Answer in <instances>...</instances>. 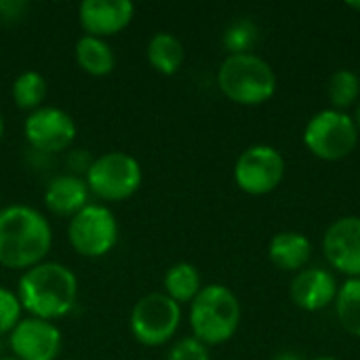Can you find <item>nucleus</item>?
Masks as SVG:
<instances>
[{
    "label": "nucleus",
    "instance_id": "6e6552de",
    "mask_svg": "<svg viewBox=\"0 0 360 360\" xmlns=\"http://www.w3.org/2000/svg\"><path fill=\"white\" fill-rule=\"evenodd\" d=\"M181 323V306L165 293L143 295L131 310L129 327L143 346H162L173 340Z\"/></svg>",
    "mask_w": 360,
    "mask_h": 360
},
{
    "label": "nucleus",
    "instance_id": "6ab92c4d",
    "mask_svg": "<svg viewBox=\"0 0 360 360\" xmlns=\"http://www.w3.org/2000/svg\"><path fill=\"white\" fill-rule=\"evenodd\" d=\"M162 285H165V295H169L179 306L181 304H192V300L202 289V281H200V274H198L196 266H192L188 262L173 264L167 270Z\"/></svg>",
    "mask_w": 360,
    "mask_h": 360
},
{
    "label": "nucleus",
    "instance_id": "a878e982",
    "mask_svg": "<svg viewBox=\"0 0 360 360\" xmlns=\"http://www.w3.org/2000/svg\"><path fill=\"white\" fill-rule=\"evenodd\" d=\"M25 13H27L25 0H0V21L13 23L23 19Z\"/></svg>",
    "mask_w": 360,
    "mask_h": 360
},
{
    "label": "nucleus",
    "instance_id": "f8f14e48",
    "mask_svg": "<svg viewBox=\"0 0 360 360\" xmlns=\"http://www.w3.org/2000/svg\"><path fill=\"white\" fill-rule=\"evenodd\" d=\"M327 262L348 278H360V217L335 219L323 238Z\"/></svg>",
    "mask_w": 360,
    "mask_h": 360
},
{
    "label": "nucleus",
    "instance_id": "393cba45",
    "mask_svg": "<svg viewBox=\"0 0 360 360\" xmlns=\"http://www.w3.org/2000/svg\"><path fill=\"white\" fill-rule=\"evenodd\" d=\"M167 360H211V354H209V346L192 335L175 342L173 348L169 350Z\"/></svg>",
    "mask_w": 360,
    "mask_h": 360
},
{
    "label": "nucleus",
    "instance_id": "4be33fe9",
    "mask_svg": "<svg viewBox=\"0 0 360 360\" xmlns=\"http://www.w3.org/2000/svg\"><path fill=\"white\" fill-rule=\"evenodd\" d=\"M327 93L329 99L333 103V110L346 112V108H350L360 95V78L356 72L352 70H338L329 76L327 82Z\"/></svg>",
    "mask_w": 360,
    "mask_h": 360
},
{
    "label": "nucleus",
    "instance_id": "f257e3e1",
    "mask_svg": "<svg viewBox=\"0 0 360 360\" xmlns=\"http://www.w3.org/2000/svg\"><path fill=\"white\" fill-rule=\"evenodd\" d=\"M53 247L49 219L30 205H6L0 209V266L30 270L44 262Z\"/></svg>",
    "mask_w": 360,
    "mask_h": 360
},
{
    "label": "nucleus",
    "instance_id": "20e7f679",
    "mask_svg": "<svg viewBox=\"0 0 360 360\" xmlns=\"http://www.w3.org/2000/svg\"><path fill=\"white\" fill-rule=\"evenodd\" d=\"M240 325V302L224 285H207L190 304L194 338L207 346H219L234 338Z\"/></svg>",
    "mask_w": 360,
    "mask_h": 360
},
{
    "label": "nucleus",
    "instance_id": "a211bd4d",
    "mask_svg": "<svg viewBox=\"0 0 360 360\" xmlns=\"http://www.w3.org/2000/svg\"><path fill=\"white\" fill-rule=\"evenodd\" d=\"M76 61L91 76H105L116 65V53L105 38L84 34L76 40Z\"/></svg>",
    "mask_w": 360,
    "mask_h": 360
},
{
    "label": "nucleus",
    "instance_id": "4468645a",
    "mask_svg": "<svg viewBox=\"0 0 360 360\" xmlns=\"http://www.w3.org/2000/svg\"><path fill=\"white\" fill-rule=\"evenodd\" d=\"M291 302L306 312H321L335 302L338 283L325 268H304L295 274L289 287Z\"/></svg>",
    "mask_w": 360,
    "mask_h": 360
},
{
    "label": "nucleus",
    "instance_id": "7ed1b4c3",
    "mask_svg": "<svg viewBox=\"0 0 360 360\" xmlns=\"http://www.w3.org/2000/svg\"><path fill=\"white\" fill-rule=\"evenodd\" d=\"M221 93L238 105H262L276 93V74L266 59L253 53L228 55L217 72Z\"/></svg>",
    "mask_w": 360,
    "mask_h": 360
},
{
    "label": "nucleus",
    "instance_id": "423d86ee",
    "mask_svg": "<svg viewBox=\"0 0 360 360\" xmlns=\"http://www.w3.org/2000/svg\"><path fill=\"white\" fill-rule=\"evenodd\" d=\"M306 148L321 160H342L350 156L359 143V129L348 112L321 110L304 129Z\"/></svg>",
    "mask_w": 360,
    "mask_h": 360
},
{
    "label": "nucleus",
    "instance_id": "0eeeda50",
    "mask_svg": "<svg viewBox=\"0 0 360 360\" xmlns=\"http://www.w3.org/2000/svg\"><path fill=\"white\" fill-rule=\"evenodd\" d=\"M118 219L105 205L89 202L82 211L70 217L68 238L76 253L84 257H103L118 243Z\"/></svg>",
    "mask_w": 360,
    "mask_h": 360
},
{
    "label": "nucleus",
    "instance_id": "b1692460",
    "mask_svg": "<svg viewBox=\"0 0 360 360\" xmlns=\"http://www.w3.org/2000/svg\"><path fill=\"white\" fill-rule=\"evenodd\" d=\"M255 25L247 19L243 21H236L232 23L226 34H224V44L230 49V55H236V53H249V46L253 44L255 40Z\"/></svg>",
    "mask_w": 360,
    "mask_h": 360
},
{
    "label": "nucleus",
    "instance_id": "ddd939ff",
    "mask_svg": "<svg viewBox=\"0 0 360 360\" xmlns=\"http://www.w3.org/2000/svg\"><path fill=\"white\" fill-rule=\"evenodd\" d=\"M135 15L131 0H82L78 6V21L91 36H112L124 30Z\"/></svg>",
    "mask_w": 360,
    "mask_h": 360
},
{
    "label": "nucleus",
    "instance_id": "9d476101",
    "mask_svg": "<svg viewBox=\"0 0 360 360\" xmlns=\"http://www.w3.org/2000/svg\"><path fill=\"white\" fill-rule=\"evenodd\" d=\"M23 133L27 143L38 152H63L76 139L74 118L55 105H42L27 114L23 122Z\"/></svg>",
    "mask_w": 360,
    "mask_h": 360
},
{
    "label": "nucleus",
    "instance_id": "39448f33",
    "mask_svg": "<svg viewBox=\"0 0 360 360\" xmlns=\"http://www.w3.org/2000/svg\"><path fill=\"white\" fill-rule=\"evenodd\" d=\"M84 179L91 194L101 200L118 202L131 198L139 190L143 171L135 156L114 150L91 160Z\"/></svg>",
    "mask_w": 360,
    "mask_h": 360
},
{
    "label": "nucleus",
    "instance_id": "2f4dec72",
    "mask_svg": "<svg viewBox=\"0 0 360 360\" xmlns=\"http://www.w3.org/2000/svg\"><path fill=\"white\" fill-rule=\"evenodd\" d=\"M0 360H17L15 356H4V359H0Z\"/></svg>",
    "mask_w": 360,
    "mask_h": 360
},
{
    "label": "nucleus",
    "instance_id": "1a4fd4ad",
    "mask_svg": "<svg viewBox=\"0 0 360 360\" xmlns=\"http://www.w3.org/2000/svg\"><path fill=\"white\" fill-rule=\"evenodd\" d=\"M285 177L283 154L266 143L247 148L234 165L236 186L251 196H264L274 192Z\"/></svg>",
    "mask_w": 360,
    "mask_h": 360
},
{
    "label": "nucleus",
    "instance_id": "aec40b11",
    "mask_svg": "<svg viewBox=\"0 0 360 360\" xmlns=\"http://www.w3.org/2000/svg\"><path fill=\"white\" fill-rule=\"evenodd\" d=\"M46 93H49V82L36 70L21 72L13 80V86H11V97H13L15 105L21 108V110H30V112L42 108V101L46 99Z\"/></svg>",
    "mask_w": 360,
    "mask_h": 360
},
{
    "label": "nucleus",
    "instance_id": "c756f323",
    "mask_svg": "<svg viewBox=\"0 0 360 360\" xmlns=\"http://www.w3.org/2000/svg\"><path fill=\"white\" fill-rule=\"evenodd\" d=\"M348 6L354 8V11H360V2H348Z\"/></svg>",
    "mask_w": 360,
    "mask_h": 360
},
{
    "label": "nucleus",
    "instance_id": "9b49d317",
    "mask_svg": "<svg viewBox=\"0 0 360 360\" xmlns=\"http://www.w3.org/2000/svg\"><path fill=\"white\" fill-rule=\"evenodd\" d=\"M61 346L63 338L59 327L36 316L21 319L8 333V348L17 360H55Z\"/></svg>",
    "mask_w": 360,
    "mask_h": 360
},
{
    "label": "nucleus",
    "instance_id": "2eb2a0df",
    "mask_svg": "<svg viewBox=\"0 0 360 360\" xmlns=\"http://www.w3.org/2000/svg\"><path fill=\"white\" fill-rule=\"evenodd\" d=\"M91 190L80 175H57L44 188V205L55 215L74 217L89 205Z\"/></svg>",
    "mask_w": 360,
    "mask_h": 360
},
{
    "label": "nucleus",
    "instance_id": "dca6fc26",
    "mask_svg": "<svg viewBox=\"0 0 360 360\" xmlns=\"http://www.w3.org/2000/svg\"><path fill=\"white\" fill-rule=\"evenodd\" d=\"M268 255L276 268L287 272H300L312 259V243L302 232H278L276 236H272L268 245Z\"/></svg>",
    "mask_w": 360,
    "mask_h": 360
},
{
    "label": "nucleus",
    "instance_id": "f3484780",
    "mask_svg": "<svg viewBox=\"0 0 360 360\" xmlns=\"http://www.w3.org/2000/svg\"><path fill=\"white\" fill-rule=\"evenodd\" d=\"M146 57H148L150 65L156 72H160L165 76H173L184 65L186 49H184L181 40L175 34H171V32H156L150 38V42H148Z\"/></svg>",
    "mask_w": 360,
    "mask_h": 360
},
{
    "label": "nucleus",
    "instance_id": "cd10ccee",
    "mask_svg": "<svg viewBox=\"0 0 360 360\" xmlns=\"http://www.w3.org/2000/svg\"><path fill=\"white\" fill-rule=\"evenodd\" d=\"M352 118H354V124H356V129H359V135H360V103L356 105V112H354V116H352Z\"/></svg>",
    "mask_w": 360,
    "mask_h": 360
},
{
    "label": "nucleus",
    "instance_id": "7c9ffc66",
    "mask_svg": "<svg viewBox=\"0 0 360 360\" xmlns=\"http://www.w3.org/2000/svg\"><path fill=\"white\" fill-rule=\"evenodd\" d=\"M312 360H340V359H331V356H319V359H312Z\"/></svg>",
    "mask_w": 360,
    "mask_h": 360
},
{
    "label": "nucleus",
    "instance_id": "5701e85b",
    "mask_svg": "<svg viewBox=\"0 0 360 360\" xmlns=\"http://www.w3.org/2000/svg\"><path fill=\"white\" fill-rule=\"evenodd\" d=\"M21 302L17 291L0 287V335H8L21 321Z\"/></svg>",
    "mask_w": 360,
    "mask_h": 360
},
{
    "label": "nucleus",
    "instance_id": "412c9836",
    "mask_svg": "<svg viewBox=\"0 0 360 360\" xmlns=\"http://www.w3.org/2000/svg\"><path fill=\"white\" fill-rule=\"evenodd\" d=\"M333 304L342 329L360 338V278H348L342 287H338Z\"/></svg>",
    "mask_w": 360,
    "mask_h": 360
},
{
    "label": "nucleus",
    "instance_id": "bb28decb",
    "mask_svg": "<svg viewBox=\"0 0 360 360\" xmlns=\"http://www.w3.org/2000/svg\"><path fill=\"white\" fill-rule=\"evenodd\" d=\"M276 360H302L300 356H295L293 352H283V354H278Z\"/></svg>",
    "mask_w": 360,
    "mask_h": 360
},
{
    "label": "nucleus",
    "instance_id": "c85d7f7f",
    "mask_svg": "<svg viewBox=\"0 0 360 360\" xmlns=\"http://www.w3.org/2000/svg\"><path fill=\"white\" fill-rule=\"evenodd\" d=\"M2 135H4V118L0 114V139H2Z\"/></svg>",
    "mask_w": 360,
    "mask_h": 360
},
{
    "label": "nucleus",
    "instance_id": "f03ea898",
    "mask_svg": "<svg viewBox=\"0 0 360 360\" xmlns=\"http://www.w3.org/2000/svg\"><path fill=\"white\" fill-rule=\"evenodd\" d=\"M17 297L30 316L53 323L76 306L78 278L59 262H40L19 276Z\"/></svg>",
    "mask_w": 360,
    "mask_h": 360
}]
</instances>
